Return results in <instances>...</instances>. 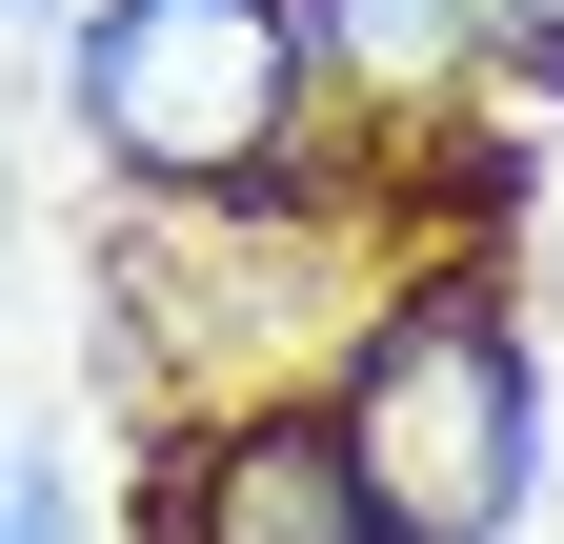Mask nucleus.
<instances>
[{
  "label": "nucleus",
  "mask_w": 564,
  "mask_h": 544,
  "mask_svg": "<svg viewBox=\"0 0 564 544\" xmlns=\"http://www.w3.org/2000/svg\"><path fill=\"white\" fill-rule=\"evenodd\" d=\"M303 403H323V444H343L364 544H524V485H544V344H524V303L484 283V262L383 283Z\"/></svg>",
  "instance_id": "obj_1"
},
{
  "label": "nucleus",
  "mask_w": 564,
  "mask_h": 544,
  "mask_svg": "<svg viewBox=\"0 0 564 544\" xmlns=\"http://www.w3.org/2000/svg\"><path fill=\"white\" fill-rule=\"evenodd\" d=\"M61 101H82L101 182L223 222V202H303L323 41H303V0H82L61 21Z\"/></svg>",
  "instance_id": "obj_2"
},
{
  "label": "nucleus",
  "mask_w": 564,
  "mask_h": 544,
  "mask_svg": "<svg viewBox=\"0 0 564 544\" xmlns=\"http://www.w3.org/2000/svg\"><path fill=\"white\" fill-rule=\"evenodd\" d=\"M141 544H364L323 403H223V424H182V464H162V524H141Z\"/></svg>",
  "instance_id": "obj_3"
},
{
  "label": "nucleus",
  "mask_w": 564,
  "mask_h": 544,
  "mask_svg": "<svg viewBox=\"0 0 564 544\" xmlns=\"http://www.w3.org/2000/svg\"><path fill=\"white\" fill-rule=\"evenodd\" d=\"M303 41H323V101H364L383 142L464 121L484 81H524V61H505V0H303Z\"/></svg>",
  "instance_id": "obj_4"
},
{
  "label": "nucleus",
  "mask_w": 564,
  "mask_h": 544,
  "mask_svg": "<svg viewBox=\"0 0 564 544\" xmlns=\"http://www.w3.org/2000/svg\"><path fill=\"white\" fill-rule=\"evenodd\" d=\"M0 544H101V504H82L61 444H0Z\"/></svg>",
  "instance_id": "obj_5"
},
{
  "label": "nucleus",
  "mask_w": 564,
  "mask_h": 544,
  "mask_svg": "<svg viewBox=\"0 0 564 544\" xmlns=\"http://www.w3.org/2000/svg\"><path fill=\"white\" fill-rule=\"evenodd\" d=\"M505 61H524V81H564V0H505Z\"/></svg>",
  "instance_id": "obj_6"
},
{
  "label": "nucleus",
  "mask_w": 564,
  "mask_h": 544,
  "mask_svg": "<svg viewBox=\"0 0 564 544\" xmlns=\"http://www.w3.org/2000/svg\"><path fill=\"white\" fill-rule=\"evenodd\" d=\"M61 21H82V0H0V41H61Z\"/></svg>",
  "instance_id": "obj_7"
},
{
  "label": "nucleus",
  "mask_w": 564,
  "mask_h": 544,
  "mask_svg": "<svg viewBox=\"0 0 564 544\" xmlns=\"http://www.w3.org/2000/svg\"><path fill=\"white\" fill-rule=\"evenodd\" d=\"M0 222H21V162H0Z\"/></svg>",
  "instance_id": "obj_8"
}]
</instances>
